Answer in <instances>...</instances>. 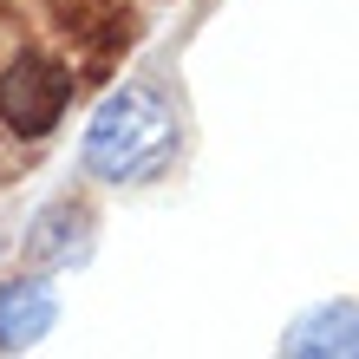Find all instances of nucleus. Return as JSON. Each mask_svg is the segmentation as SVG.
Instances as JSON below:
<instances>
[{
  "instance_id": "f257e3e1",
  "label": "nucleus",
  "mask_w": 359,
  "mask_h": 359,
  "mask_svg": "<svg viewBox=\"0 0 359 359\" xmlns=\"http://www.w3.org/2000/svg\"><path fill=\"white\" fill-rule=\"evenodd\" d=\"M177 111L151 86H124L86 124V170L104 183H157L177 163Z\"/></svg>"
},
{
  "instance_id": "f03ea898",
  "label": "nucleus",
  "mask_w": 359,
  "mask_h": 359,
  "mask_svg": "<svg viewBox=\"0 0 359 359\" xmlns=\"http://www.w3.org/2000/svg\"><path fill=\"white\" fill-rule=\"evenodd\" d=\"M66 98H72V72L66 66H53V59H39V53H20L7 72H0V118H7V131L20 137H46L59 111H66Z\"/></svg>"
},
{
  "instance_id": "7ed1b4c3",
  "label": "nucleus",
  "mask_w": 359,
  "mask_h": 359,
  "mask_svg": "<svg viewBox=\"0 0 359 359\" xmlns=\"http://www.w3.org/2000/svg\"><path fill=\"white\" fill-rule=\"evenodd\" d=\"M92 255V216L72 203H53L27 222V262L33 268H72Z\"/></svg>"
},
{
  "instance_id": "20e7f679",
  "label": "nucleus",
  "mask_w": 359,
  "mask_h": 359,
  "mask_svg": "<svg viewBox=\"0 0 359 359\" xmlns=\"http://www.w3.org/2000/svg\"><path fill=\"white\" fill-rule=\"evenodd\" d=\"M59 301L46 281H7L0 287V353H27L53 333Z\"/></svg>"
},
{
  "instance_id": "39448f33",
  "label": "nucleus",
  "mask_w": 359,
  "mask_h": 359,
  "mask_svg": "<svg viewBox=\"0 0 359 359\" xmlns=\"http://www.w3.org/2000/svg\"><path fill=\"white\" fill-rule=\"evenodd\" d=\"M294 359H353L359 353V307L353 301H327V307H313L301 313V320L287 327V340H281Z\"/></svg>"
}]
</instances>
